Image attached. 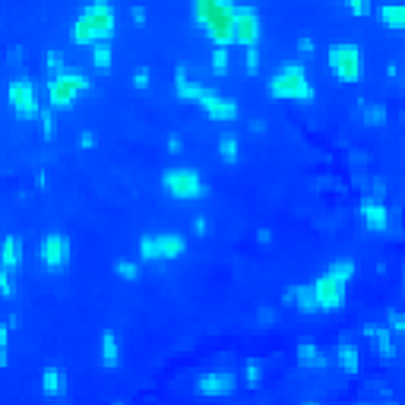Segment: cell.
<instances>
[{
	"label": "cell",
	"instance_id": "6da1fadb",
	"mask_svg": "<svg viewBox=\"0 0 405 405\" xmlns=\"http://www.w3.org/2000/svg\"><path fill=\"white\" fill-rule=\"evenodd\" d=\"M114 35V6L111 0H89L79 10V16L73 19L70 42L73 45H98L111 42Z\"/></svg>",
	"mask_w": 405,
	"mask_h": 405
},
{
	"label": "cell",
	"instance_id": "7a4b0ae2",
	"mask_svg": "<svg viewBox=\"0 0 405 405\" xmlns=\"http://www.w3.org/2000/svg\"><path fill=\"white\" fill-rule=\"evenodd\" d=\"M234 13L232 0H193V19L215 45H234Z\"/></svg>",
	"mask_w": 405,
	"mask_h": 405
},
{
	"label": "cell",
	"instance_id": "3957f363",
	"mask_svg": "<svg viewBox=\"0 0 405 405\" xmlns=\"http://www.w3.org/2000/svg\"><path fill=\"white\" fill-rule=\"evenodd\" d=\"M352 279H355V263L352 260L329 263L326 273L314 282L320 310H342V304H346V288H348V282Z\"/></svg>",
	"mask_w": 405,
	"mask_h": 405
},
{
	"label": "cell",
	"instance_id": "277c9868",
	"mask_svg": "<svg viewBox=\"0 0 405 405\" xmlns=\"http://www.w3.org/2000/svg\"><path fill=\"white\" fill-rule=\"evenodd\" d=\"M266 89L275 101H314V96H316L301 64H282L279 70L269 76Z\"/></svg>",
	"mask_w": 405,
	"mask_h": 405
},
{
	"label": "cell",
	"instance_id": "5b68a950",
	"mask_svg": "<svg viewBox=\"0 0 405 405\" xmlns=\"http://www.w3.org/2000/svg\"><path fill=\"white\" fill-rule=\"evenodd\" d=\"M161 187L174 200H202L209 193V187L202 184V178L193 168H168L161 174Z\"/></svg>",
	"mask_w": 405,
	"mask_h": 405
},
{
	"label": "cell",
	"instance_id": "8992f818",
	"mask_svg": "<svg viewBox=\"0 0 405 405\" xmlns=\"http://www.w3.org/2000/svg\"><path fill=\"white\" fill-rule=\"evenodd\" d=\"M6 101H10L16 120H35L38 114H42L35 83H32L29 76H13L10 79V86H6Z\"/></svg>",
	"mask_w": 405,
	"mask_h": 405
},
{
	"label": "cell",
	"instance_id": "52a82bcc",
	"mask_svg": "<svg viewBox=\"0 0 405 405\" xmlns=\"http://www.w3.org/2000/svg\"><path fill=\"white\" fill-rule=\"evenodd\" d=\"M86 89H89V79L79 70H70V67H67L64 73H57V76H48L51 108H70L79 92H86Z\"/></svg>",
	"mask_w": 405,
	"mask_h": 405
},
{
	"label": "cell",
	"instance_id": "ba28073f",
	"mask_svg": "<svg viewBox=\"0 0 405 405\" xmlns=\"http://www.w3.org/2000/svg\"><path fill=\"white\" fill-rule=\"evenodd\" d=\"M184 251H187V241L181 234H143L139 238V256L149 263L178 260Z\"/></svg>",
	"mask_w": 405,
	"mask_h": 405
},
{
	"label": "cell",
	"instance_id": "9c48e42d",
	"mask_svg": "<svg viewBox=\"0 0 405 405\" xmlns=\"http://www.w3.org/2000/svg\"><path fill=\"white\" fill-rule=\"evenodd\" d=\"M329 67L342 83H358L364 73V60H361V48L352 42H339L329 48Z\"/></svg>",
	"mask_w": 405,
	"mask_h": 405
},
{
	"label": "cell",
	"instance_id": "30bf717a",
	"mask_svg": "<svg viewBox=\"0 0 405 405\" xmlns=\"http://www.w3.org/2000/svg\"><path fill=\"white\" fill-rule=\"evenodd\" d=\"M38 260L45 269H64L70 263V238L60 232H51L38 244Z\"/></svg>",
	"mask_w": 405,
	"mask_h": 405
},
{
	"label": "cell",
	"instance_id": "8fae6325",
	"mask_svg": "<svg viewBox=\"0 0 405 405\" xmlns=\"http://www.w3.org/2000/svg\"><path fill=\"white\" fill-rule=\"evenodd\" d=\"M260 13L253 6H238L234 13V45L241 48H260Z\"/></svg>",
	"mask_w": 405,
	"mask_h": 405
},
{
	"label": "cell",
	"instance_id": "7c38bea8",
	"mask_svg": "<svg viewBox=\"0 0 405 405\" xmlns=\"http://www.w3.org/2000/svg\"><path fill=\"white\" fill-rule=\"evenodd\" d=\"M197 393L200 396H232L238 389V377L232 370H209V374L197 377Z\"/></svg>",
	"mask_w": 405,
	"mask_h": 405
},
{
	"label": "cell",
	"instance_id": "4fadbf2b",
	"mask_svg": "<svg viewBox=\"0 0 405 405\" xmlns=\"http://www.w3.org/2000/svg\"><path fill=\"white\" fill-rule=\"evenodd\" d=\"M197 105H200L212 120H222V124H228V120L238 118V101L228 98V96H219V92H212V89L202 92V98L197 101Z\"/></svg>",
	"mask_w": 405,
	"mask_h": 405
},
{
	"label": "cell",
	"instance_id": "5bb4252c",
	"mask_svg": "<svg viewBox=\"0 0 405 405\" xmlns=\"http://www.w3.org/2000/svg\"><path fill=\"white\" fill-rule=\"evenodd\" d=\"M358 212H361V222H364L367 232H374V234L389 232V209H387V202L383 200L367 197L361 206H358Z\"/></svg>",
	"mask_w": 405,
	"mask_h": 405
},
{
	"label": "cell",
	"instance_id": "9a60e30c",
	"mask_svg": "<svg viewBox=\"0 0 405 405\" xmlns=\"http://www.w3.org/2000/svg\"><path fill=\"white\" fill-rule=\"evenodd\" d=\"M282 304L301 310V314H320V301H316L314 285H292L285 295H282Z\"/></svg>",
	"mask_w": 405,
	"mask_h": 405
},
{
	"label": "cell",
	"instance_id": "2e32d148",
	"mask_svg": "<svg viewBox=\"0 0 405 405\" xmlns=\"http://www.w3.org/2000/svg\"><path fill=\"white\" fill-rule=\"evenodd\" d=\"M364 336L370 339V346L377 348L383 358H393L396 355V346H393V329H389V323H367L364 326Z\"/></svg>",
	"mask_w": 405,
	"mask_h": 405
},
{
	"label": "cell",
	"instance_id": "e0dca14e",
	"mask_svg": "<svg viewBox=\"0 0 405 405\" xmlns=\"http://www.w3.org/2000/svg\"><path fill=\"white\" fill-rule=\"evenodd\" d=\"M174 92H178L181 101H193V105H197V101L202 98V92H206V86L197 83L184 67H178V70H174Z\"/></svg>",
	"mask_w": 405,
	"mask_h": 405
},
{
	"label": "cell",
	"instance_id": "ac0fdd59",
	"mask_svg": "<svg viewBox=\"0 0 405 405\" xmlns=\"http://www.w3.org/2000/svg\"><path fill=\"white\" fill-rule=\"evenodd\" d=\"M295 355H298V364H301V367H310V370H323V367L329 364V355L323 352L320 346H314V342H301Z\"/></svg>",
	"mask_w": 405,
	"mask_h": 405
},
{
	"label": "cell",
	"instance_id": "d6986e66",
	"mask_svg": "<svg viewBox=\"0 0 405 405\" xmlns=\"http://www.w3.org/2000/svg\"><path fill=\"white\" fill-rule=\"evenodd\" d=\"M42 393L48 399H57V396L67 393V374L60 367H45L42 370Z\"/></svg>",
	"mask_w": 405,
	"mask_h": 405
},
{
	"label": "cell",
	"instance_id": "ffe728a7",
	"mask_svg": "<svg viewBox=\"0 0 405 405\" xmlns=\"http://www.w3.org/2000/svg\"><path fill=\"white\" fill-rule=\"evenodd\" d=\"M380 23L387 29H396V32H405V4H396V0H387L380 4Z\"/></svg>",
	"mask_w": 405,
	"mask_h": 405
},
{
	"label": "cell",
	"instance_id": "44dd1931",
	"mask_svg": "<svg viewBox=\"0 0 405 405\" xmlns=\"http://www.w3.org/2000/svg\"><path fill=\"white\" fill-rule=\"evenodd\" d=\"M19 263H23V241H19V234H6L4 247H0V266L16 269Z\"/></svg>",
	"mask_w": 405,
	"mask_h": 405
},
{
	"label": "cell",
	"instance_id": "7402d4cb",
	"mask_svg": "<svg viewBox=\"0 0 405 405\" xmlns=\"http://www.w3.org/2000/svg\"><path fill=\"white\" fill-rule=\"evenodd\" d=\"M336 361H339V367L346 370V374H358V367H361V358H358L355 342L342 339L339 348H336Z\"/></svg>",
	"mask_w": 405,
	"mask_h": 405
},
{
	"label": "cell",
	"instance_id": "603a6c76",
	"mask_svg": "<svg viewBox=\"0 0 405 405\" xmlns=\"http://www.w3.org/2000/svg\"><path fill=\"white\" fill-rule=\"evenodd\" d=\"M98 355H101V364H105V367H118V361H120V342H118V336H114L111 329H108V333H101Z\"/></svg>",
	"mask_w": 405,
	"mask_h": 405
},
{
	"label": "cell",
	"instance_id": "cb8c5ba5",
	"mask_svg": "<svg viewBox=\"0 0 405 405\" xmlns=\"http://www.w3.org/2000/svg\"><path fill=\"white\" fill-rule=\"evenodd\" d=\"M241 146H238V137H232V133H222L219 137V159L225 161V165H234L238 161V152Z\"/></svg>",
	"mask_w": 405,
	"mask_h": 405
},
{
	"label": "cell",
	"instance_id": "d4e9b609",
	"mask_svg": "<svg viewBox=\"0 0 405 405\" xmlns=\"http://www.w3.org/2000/svg\"><path fill=\"white\" fill-rule=\"evenodd\" d=\"M361 118L370 127H383L387 124V108L377 105V101H361Z\"/></svg>",
	"mask_w": 405,
	"mask_h": 405
},
{
	"label": "cell",
	"instance_id": "484cf974",
	"mask_svg": "<svg viewBox=\"0 0 405 405\" xmlns=\"http://www.w3.org/2000/svg\"><path fill=\"white\" fill-rule=\"evenodd\" d=\"M228 64H232V57H228V45H215L212 57H209V67H212L215 76H225L228 73Z\"/></svg>",
	"mask_w": 405,
	"mask_h": 405
},
{
	"label": "cell",
	"instance_id": "4316f807",
	"mask_svg": "<svg viewBox=\"0 0 405 405\" xmlns=\"http://www.w3.org/2000/svg\"><path fill=\"white\" fill-rule=\"evenodd\" d=\"M92 64H96L98 70H108V67H111V42L92 45Z\"/></svg>",
	"mask_w": 405,
	"mask_h": 405
},
{
	"label": "cell",
	"instance_id": "83f0119b",
	"mask_svg": "<svg viewBox=\"0 0 405 405\" xmlns=\"http://www.w3.org/2000/svg\"><path fill=\"white\" fill-rule=\"evenodd\" d=\"M10 329H13V320L6 316L0 323V367H6V361H10Z\"/></svg>",
	"mask_w": 405,
	"mask_h": 405
},
{
	"label": "cell",
	"instance_id": "f1b7e54d",
	"mask_svg": "<svg viewBox=\"0 0 405 405\" xmlns=\"http://www.w3.org/2000/svg\"><path fill=\"white\" fill-rule=\"evenodd\" d=\"M263 383V364L260 361H247L244 367V387L247 389H256Z\"/></svg>",
	"mask_w": 405,
	"mask_h": 405
},
{
	"label": "cell",
	"instance_id": "f546056e",
	"mask_svg": "<svg viewBox=\"0 0 405 405\" xmlns=\"http://www.w3.org/2000/svg\"><path fill=\"white\" fill-rule=\"evenodd\" d=\"M38 120H42V137L51 139L54 133H57V120H54V108H42V114H38Z\"/></svg>",
	"mask_w": 405,
	"mask_h": 405
},
{
	"label": "cell",
	"instance_id": "4dcf8cb0",
	"mask_svg": "<svg viewBox=\"0 0 405 405\" xmlns=\"http://www.w3.org/2000/svg\"><path fill=\"white\" fill-rule=\"evenodd\" d=\"M114 273H118L120 279H127V282L139 279V266L133 260H118V263H114Z\"/></svg>",
	"mask_w": 405,
	"mask_h": 405
},
{
	"label": "cell",
	"instance_id": "1f68e13d",
	"mask_svg": "<svg viewBox=\"0 0 405 405\" xmlns=\"http://www.w3.org/2000/svg\"><path fill=\"white\" fill-rule=\"evenodd\" d=\"M45 67H48V76H57V73H64V70H67L64 57H60L57 51H48V54H45Z\"/></svg>",
	"mask_w": 405,
	"mask_h": 405
},
{
	"label": "cell",
	"instance_id": "d6a6232c",
	"mask_svg": "<svg viewBox=\"0 0 405 405\" xmlns=\"http://www.w3.org/2000/svg\"><path fill=\"white\" fill-rule=\"evenodd\" d=\"M387 323H389V329H393V336L405 339V314H402V310H389Z\"/></svg>",
	"mask_w": 405,
	"mask_h": 405
},
{
	"label": "cell",
	"instance_id": "836d02e7",
	"mask_svg": "<svg viewBox=\"0 0 405 405\" xmlns=\"http://www.w3.org/2000/svg\"><path fill=\"white\" fill-rule=\"evenodd\" d=\"M13 269H6V266H0V295L4 298H13Z\"/></svg>",
	"mask_w": 405,
	"mask_h": 405
},
{
	"label": "cell",
	"instance_id": "e575fe53",
	"mask_svg": "<svg viewBox=\"0 0 405 405\" xmlns=\"http://www.w3.org/2000/svg\"><path fill=\"white\" fill-rule=\"evenodd\" d=\"M346 6L355 13V16H370V13H374V4H370V0H348Z\"/></svg>",
	"mask_w": 405,
	"mask_h": 405
},
{
	"label": "cell",
	"instance_id": "d590c367",
	"mask_svg": "<svg viewBox=\"0 0 405 405\" xmlns=\"http://www.w3.org/2000/svg\"><path fill=\"white\" fill-rule=\"evenodd\" d=\"M244 67H247V73L260 70V48H244Z\"/></svg>",
	"mask_w": 405,
	"mask_h": 405
},
{
	"label": "cell",
	"instance_id": "8d00e7d4",
	"mask_svg": "<svg viewBox=\"0 0 405 405\" xmlns=\"http://www.w3.org/2000/svg\"><path fill=\"white\" fill-rule=\"evenodd\" d=\"M149 83H152L149 67H137V73H133V86H137V89H146Z\"/></svg>",
	"mask_w": 405,
	"mask_h": 405
},
{
	"label": "cell",
	"instance_id": "74e56055",
	"mask_svg": "<svg viewBox=\"0 0 405 405\" xmlns=\"http://www.w3.org/2000/svg\"><path fill=\"white\" fill-rule=\"evenodd\" d=\"M367 190H370V197H374V200H383V197H387V181H380V178H370Z\"/></svg>",
	"mask_w": 405,
	"mask_h": 405
},
{
	"label": "cell",
	"instance_id": "f35d334b",
	"mask_svg": "<svg viewBox=\"0 0 405 405\" xmlns=\"http://www.w3.org/2000/svg\"><path fill=\"white\" fill-rule=\"evenodd\" d=\"M298 54H301V57H314V38H310V35H301V38H298Z\"/></svg>",
	"mask_w": 405,
	"mask_h": 405
},
{
	"label": "cell",
	"instance_id": "ab89813d",
	"mask_svg": "<svg viewBox=\"0 0 405 405\" xmlns=\"http://www.w3.org/2000/svg\"><path fill=\"white\" fill-rule=\"evenodd\" d=\"M209 232V222H206V215H197V219H193V234H206Z\"/></svg>",
	"mask_w": 405,
	"mask_h": 405
},
{
	"label": "cell",
	"instance_id": "60d3db41",
	"mask_svg": "<svg viewBox=\"0 0 405 405\" xmlns=\"http://www.w3.org/2000/svg\"><path fill=\"white\" fill-rule=\"evenodd\" d=\"M256 320H260V323H273L275 320V310L273 307H260V310H256Z\"/></svg>",
	"mask_w": 405,
	"mask_h": 405
},
{
	"label": "cell",
	"instance_id": "b9f144b4",
	"mask_svg": "<svg viewBox=\"0 0 405 405\" xmlns=\"http://www.w3.org/2000/svg\"><path fill=\"white\" fill-rule=\"evenodd\" d=\"M79 146H83V149H92V146H96V133H92V130H83V137H79Z\"/></svg>",
	"mask_w": 405,
	"mask_h": 405
},
{
	"label": "cell",
	"instance_id": "7bdbcfd3",
	"mask_svg": "<svg viewBox=\"0 0 405 405\" xmlns=\"http://www.w3.org/2000/svg\"><path fill=\"white\" fill-rule=\"evenodd\" d=\"M181 149H184V143H181V137H178V133H171V137H168V152H174V155H178Z\"/></svg>",
	"mask_w": 405,
	"mask_h": 405
},
{
	"label": "cell",
	"instance_id": "ee69618b",
	"mask_svg": "<svg viewBox=\"0 0 405 405\" xmlns=\"http://www.w3.org/2000/svg\"><path fill=\"white\" fill-rule=\"evenodd\" d=\"M130 19H133L137 25H143V23H146V10H143V6H133V10H130Z\"/></svg>",
	"mask_w": 405,
	"mask_h": 405
},
{
	"label": "cell",
	"instance_id": "f6af8a7d",
	"mask_svg": "<svg viewBox=\"0 0 405 405\" xmlns=\"http://www.w3.org/2000/svg\"><path fill=\"white\" fill-rule=\"evenodd\" d=\"M256 241H260V244H269V241H273V232H269V228H260V232H256Z\"/></svg>",
	"mask_w": 405,
	"mask_h": 405
},
{
	"label": "cell",
	"instance_id": "bcb514c9",
	"mask_svg": "<svg viewBox=\"0 0 405 405\" xmlns=\"http://www.w3.org/2000/svg\"><path fill=\"white\" fill-rule=\"evenodd\" d=\"M263 130H266V124H263V120H253V124H251V133H263Z\"/></svg>",
	"mask_w": 405,
	"mask_h": 405
},
{
	"label": "cell",
	"instance_id": "7dc6e473",
	"mask_svg": "<svg viewBox=\"0 0 405 405\" xmlns=\"http://www.w3.org/2000/svg\"><path fill=\"white\" fill-rule=\"evenodd\" d=\"M402 124H405V111H402Z\"/></svg>",
	"mask_w": 405,
	"mask_h": 405
},
{
	"label": "cell",
	"instance_id": "c3c4849f",
	"mask_svg": "<svg viewBox=\"0 0 405 405\" xmlns=\"http://www.w3.org/2000/svg\"><path fill=\"white\" fill-rule=\"evenodd\" d=\"M380 4H387V0H380Z\"/></svg>",
	"mask_w": 405,
	"mask_h": 405
},
{
	"label": "cell",
	"instance_id": "681fc988",
	"mask_svg": "<svg viewBox=\"0 0 405 405\" xmlns=\"http://www.w3.org/2000/svg\"><path fill=\"white\" fill-rule=\"evenodd\" d=\"M342 4H348V0H342Z\"/></svg>",
	"mask_w": 405,
	"mask_h": 405
},
{
	"label": "cell",
	"instance_id": "f907efd6",
	"mask_svg": "<svg viewBox=\"0 0 405 405\" xmlns=\"http://www.w3.org/2000/svg\"><path fill=\"white\" fill-rule=\"evenodd\" d=\"M402 86H405V79H402Z\"/></svg>",
	"mask_w": 405,
	"mask_h": 405
}]
</instances>
